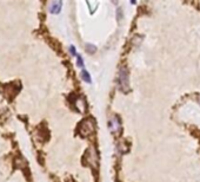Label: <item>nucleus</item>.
<instances>
[{
    "mask_svg": "<svg viewBox=\"0 0 200 182\" xmlns=\"http://www.w3.org/2000/svg\"><path fill=\"white\" fill-rule=\"evenodd\" d=\"M118 85L122 92L130 91V76H128V70L126 66L120 68L119 73H118Z\"/></svg>",
    "mask_w": 200,
    "mask_h": 182,
    "instance_id": "f257e3e1",
    "label": "nucleus"
},
{
    "mask_svg": "<svg viewBox=\"0 0 200 182\" xmlns=\"http://www.w3.org/2000/svg\"><path fill=\"white\" fill-rule=\"evenodd\" d=\"M108 126H109V130L112 134H117L119 135L122 130V124H121V121H120V117L118 115H114L113 118L109 121L108 123Z\"/></svg>",
    "mask_w": 200,
    "mask_h": 182,
    "instance_id": "f03ea898",
    "label": "nucleus"
},
{
    "mask_svg": "<svg viewBox=\"0 0 200 182\" xmlns=\"http://www.w3.org/2000/svg\"><path fill=\"white\" fill-rule=\"evenodd\" d=\"M80 126H85L84 130H81V134L82 135H88L91 133H93L94 130V122L92 120H85L80 123Z\"/></svg>",
    "mask_w": 200,
    "mask_h": 182,
    "instance_id": "7ed1b4c3",
    "label": "nucleus"
},
{
    "mask_svg": "<svg viewBox=\"0 0 200 182\" xmlns=\"http://www.w3.org/2000/svg\"><path fill=\"white\" fill-rule=\"evenodd\" d=\"M61 6H63V1H53L51 2L50 5V12L53 14H58L61 10Z\"/></svg>",
    "mask_w": 200,
    "mask_h": 182,
    "instance_id": "20e7f679",
    "label": "nucleus"
},
{
    "mask_svg": "<svg viewBox=\"0 0 200 182\" xmlns=\"http://www.w3.org/2000/svg\"><path fill=\"white\" fill-rule=\"evenodd\" d=\"M81 78L86 82V83H91L92 82V79H91V76H90V73L87 72L86 70H82L81 71Z\"/></svg>",
    "mask_w": 200,
    "mask_h": 182,
    "instance_id": "39448f33",
    "label": "nucleus"
},
{
    "mask_svg": "<svg viewBox=\"0 0 200 182\" xmlns=\"http://www.w3.org/2000/svg\"><path fill=\"white\" fill-rule=\"evenodd\" d=\"M86 52L87 53H90V55H93V53H95V51H97V47L94 46L93 44H86Z\"/></svg>",
    "mask_w": 200,
    "mask_h": 182,
    "instance_id": "423d86ee",
    "label": "nucleus"
},
{
    "mask_svg": "<svg viewBox=\"0 0 200 182\" xmlns=\"http://www.w3.org/2000/svg\"><path fill=\"white\" fill-rule=\"evenodd\" d=\"M77 65L79 66V68H84V60H82V57L80 56V55H77Z\"/></svg>",
    "mask_w": 200,
    "mask_h": 182,
    "instance_id": "0eeeda50",
    "label": "nucleus"
},
{
    "mask_svg": "<svg viewBox=\"0 0 200 182\" xmlns=\"http://www.w3.org/2000/svg\"><path fill=\"white\" fill-rule=\"evenodd\" d=\"M117 19H118V21H121V19H122V12H121V8H118L117 10Z\"/></svg>",
    "mask_w": 200,
    "mask_h": 182,
    "instance_id": "6e6552de",
    "label": "nucleus"
},
{
    "mask_svg": "<svg viewBox=\"0 0 200 182\" xmlns=\"http://www.w3.org/2000/svg\"><path fill=\"white\" fill-rule=\"evenodd\" d=\"M69 52L73 55V56H75L77 57V51H75V47L72 45V46H69Z\"/></svg>",
    "mask_w": 200,
    "mask_h": 182,
    "instance_id": "1a4fd4ad",
    "label": "nucleus"
}]
</instances>
